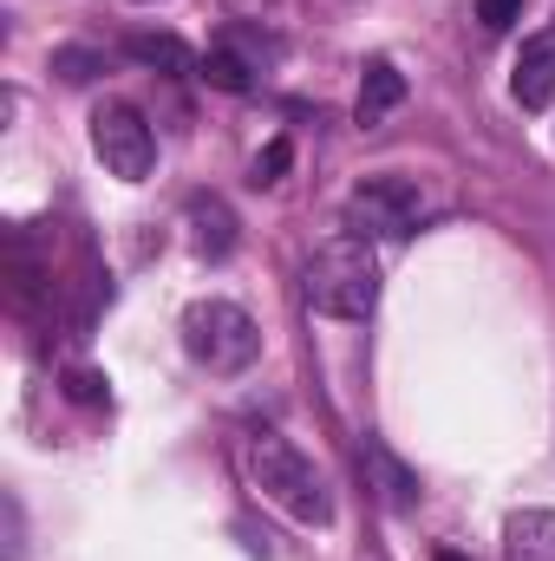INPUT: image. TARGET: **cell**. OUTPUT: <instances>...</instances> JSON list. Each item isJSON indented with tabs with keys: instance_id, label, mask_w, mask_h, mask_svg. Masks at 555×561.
I'll return each mask as SVG.
<instances>
[{
	"instance_id": "8fae6325",
	"label": "cell",
	"mask_w": 555,
	"mask_h": 561,
	"mask_svg": "<svg viewBox=\"0 0 555 561\" xmlns=\"http://www.w3.org/2000/svg\"><path fill=\"white\" fill-rule=\"evenodd\" d=\"M132 59H138V66H163L170 79H183V72H203V59H196L183 39H170V33H138V39H132Z\"/></svg>"
},
{
	"instance_id": "ba28073f",
	"label": "cell",
	"mask_w": 555,
	"mask_h": 561,
	"mask_svg": "<svg viewBox=\"0 0 555 561\" xmlns=\"http://www.w3.org/2000/svg\"><path fill=\"white\" fill-rule=\"evenodd\" d=\"M183 222H190V249H196L203 262H223V255L236 249V216H229L223 196H190V203H183Z\"/></svg>"
},
{
	"instance_id": "7a4b0ae2",
	"label": "cell",
	"mask_w": 555,
	"mask_h": 561,
	"mask_svg": "<svg viewBox=\"0 0 555 561\" xmlns=\"http://www.w3.org/2000/svg\"><path fill=\"white\" fill-rule=\"evenodd\" d=\"M249 477H256V490H262L275 510H287L301 529H327V523H333V490H327V477H320L314 457L294 450L287 437H275V431L249 437Z\"/></svg>"
},
{
	"instance_id": "277c9868",
	"label": "cell",
	"mask_w": 555,
	"mask_h": 561,
	"mask_svg": "<svg viewBox=\"0 0 555 561\" xmlns=\"http://www.w3.org/2000/svg\"><path fill=\"white\" fill-rule=\"evenodd\" d=\"M418 216H424V190L412 176H393V170L353 183V196H347V229L360 242H399L418 229Z\"/></svg>"
},
{
	"instance_id": "7c38bea8",
	"label": "cell",
	"mask_w": 555,
	"mask_h": 561,
	"mask_svg": "<svg viewBox=\"0 0 555 561\" xmlns=\"http://www.w3.org/2000/svg\"><path fill=\"white\" fill-rule=\"evenodd\" d=\"M203 79L216 85V92H256V66L236 53V46H209V59H203Z\"/></svg>"
},
{
	"instance_id": "3957f363",
	"label": "cell",
	"mask_w": 555,
	"mask_h": 561,
	"mask_svg": "<svg viewBox=\"0 0 555 561\" xmlns=\"http://www.w3.org/2000/svg\"><path fill=\"white\" fill-rule=\"evenodd\" d=\"M183 353L203 366V373H216V379H229V373H249L256 366V353H262V327L236 307V300H190L183 307Z\"/></svg>"
},
{
	"instance_id": "8992f818",
	"label": "cell",
	"mask_w": 555,
	"mask_h": 561,
	"mask_svg": "<svg viewBox=\"0 0 555 561\" xmlns=\"http://www.w3.org/2000/svg\"><path fill=\"white\" fill-rule=\"evenodd\" d=\"M399 105H406V72H399L393 59H366V72H360V99H353L360 131H380Z\"/></svg>"
},
{
	"instance_id": "30bf717a",
	"label": "cell",
	"mask_w": 555,
	"mask_h": 561,
	"mask_svg": "<svg viewBox=\"0 0 555 561\" xmlns=\"http://www.w3.org/2000/svg\"><path fill=\"white\" fill-rule=\"evenodd\" d=\"M503 561H555V510H517L503 523Z\"/></svg>"
},
{
	"instance_id": "9c48e42d",
	"label": "cell",
	"mask_w": 555,
	"mask_h": 561,
	"mask_svg": "<svg viewBox=\"0 0 555 561\" xmlns=\"http://www.w3.org/2000/svg\"><path fill=\"white\" fill-rule=\"evenodd\" d=\"M360 470L373 477V490H380V503H386V510H412V503H418V477L393 457V450H386V437H366V444H360Z\"/></svg>"
},
{
	"instance_id": "e0dca14e",
	"label": "cell",
	"mask_w": 555,
	"mask_h": 561,
	"mask_svg": "<svg viewBox=\"0 0 555 561\" xmlns=\"http://www.w3.org/2000/svg\"><path fill=\"white\" fill-rule=\"evenodd\" d=\"M438 561H471V556H457V549H444V556H438Z\"/></svg>"
},
{
	"instance_id": "5bb4252c",
	"label": "cell",
	"mask_w": 555,
	"mask_h": 561,
	"mask_svg": "<svg viewBox=\"0 0 555 561\" xmlns=\"http://www.w3.org/2000/svg\"><path fill=\"white\" fill-rule=\"evenodd\" d=\"M53 72H59V79H72V85H86L92 72H105V59H99V53H86V46H59V53H53Z\"/></svg>"
},
{
	"instance_id": "52a82bcc",
	"label": "cell",
	"mask_w": 555,
	"mask_h": 561,
	"mask_svg": "<svg viewBox=\"0 0 555 561\" xmlns=\"http://www.w3.org/2000/svg\"><path fill=\"white\" fill-rule=\"evenodd\" d=\"M510 92H517V105H523V112H543V105L555 99V33L523 39L517 72H510Z\"/></svg>"
},
{
	"instance_id": "6da1fadb",
	"label": "cell",
	"mask_w": 555,
	"mask_h": 561,
	"mask_svg": "<svg viewBox=\"0 0 555 561\" xmlns=\"http://www.w3.org/2000/svg\"><path fill=\"white\" fill-rule=\"evenodd\" d=\"M301 294L320 320H366L380 307V262L373 242L360 236H333L327 249H314V262L301 268Z\"/></svg>"
},
{
	"instance_id": "9a60e30c",
	"label": "cell",
	"mask_w": 555,
	"mask_h": 561,
	"mask_svg": "<svg viewBox=\"0 0 555 561\" xmlns=\"http://www.w3.org/2000/svg\"><path fill=\"white\" fill-rule=\"evenodd\" d=\"M477 20H484L490 33H510V26L523 20V0H477Z\"/></svg>"
},
{
	"instance_id": "2e32d148",
	"label": "cell",
	"mask_w": 555,
	"mask_h": 561,
	"mask_svg": "<svg viewBox=\"0 0 555 561\" xmlns=\"http://www.w3.org/2000/svg\"><path fill=\"white\" fill-rule=\"evenodd\" d=\"M66 392H72L79 405H99V399H105V379H99V373H72V379H66Z\"/></svg>"
},
{
	"instance_id": "4fadbf2b",
	"label": "cell",
	"mask_w": 555,
	"mask_h": 561,
	"mask_svg": "<svg viewBox=\"0 0 555 561\" xmlns=\"http://www.w3.org/2000/svg\"><path fill=\"white\" fill-rule=\"evenodd\" d=\"M287 163H294V144H287V138H269V150L249 163V183H256V190H269V183H281V176H287Z\"/></svg>"
},
{
	"instance_id": "5b68a950",
	"label": "cell",
	"mask_w": 555,
	"mask_h": 561,
	"mask_svg": "<svg viewBox=\"0 0 555 561\" xmlns=\"http://www.w3.org/2000/svg\"><path fill=\"white\" fill-rule=\"evenodd\" d=\"M92 150H99V163H105L118 183H144L150 163H157V138H150L144 112L138 105H118V99L92 112Z\"/></svg>"
}]
</instances>
